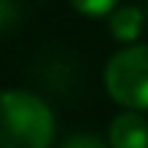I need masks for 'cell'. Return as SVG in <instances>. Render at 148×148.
<instances>
[{
    "label": "cell",
    "instance_id": "3",
    "mask_svg": "<svg viewBox=\"0 0 148 148\" xmlns=\"http://www.w3.org/2000/svg\"><path fill=\"white\" fill-rule=\"evenodd\" d=\"M107 143L110 148H148V121L143 118V112H118L110 123Z\"/></svg>",
    "mask_w": 148,
    "mask_h": 148
},
{
    "label": "cell",
    "instance_id": "4",
    "mask_svg": "<svg viewBox=\"0 0 148 148\" xmlns=\"http://www.w3.org/2000/svg\"><path fill=\"white\" fill-rule=\"evenodd\" d=\"M143 25H145V14L140 5H118L115 11L110 14V33L115 41H123V44H134L143 33Z\"/></svg>",
    "mask_w": 148,
    "mask_h": 148
},
{
    "label": "cell",
    "instance_id": "2",
    "mask_svg": "<svg viewBox=\"0 0 148 148\" xmlns=\"http://www.w3.org/2000/svg\"><path fill=\"white\" fill-rule=\"evenodd\" d=\"M104 88L121 107L148 110V44H132L107 60Z\"/></svg>",
    "mask_w": 148,
    "mask_h": 148
},
{
    "label": "cell",
    "instance_id": "8",
    "mask_svg": "<svg viewBox=\"0 0 148 148\" xmlns=\"http://www.w3.org/2000/svg\"><path fill=\"white\" fill-rule=\"evenodd\" d=\"M145 11H148V8H145Z\"/></svg>",
    "mask_w": 148,
    "mask_h": 148
},
{
    "label": "cell",
    "instance_id": "5",
    "mask_svg": "<svg viewBox=\"0 0 148 148\" xmlns=\"http://www.w3.org/2000/svg\"><path fill=\"white\" fill-rule=\"evenodd\" d=\"M69 3L85 16H110L118 8V0H69Z\"/></svg>",
    "mask_w": 148,
    "mask_h": 148
},
{
    "label": "cell",
    "instance_id": "1",
    "mask_svg": "<svg viewBox=\"0 0 148 148\" xmlns=\"http://www.w3.org/2000/svg\"><path fill=\"white\" fill-rule=\"evenodd\" d=\"M55 118L30 90H0V148H49Z\"/></svg>",
    "mask_w": 148,
    "mask_h": 148
},
{
    "label": "cell",
    "instance_id": "7",
    "mask_svg": "<svg viewBox=\"0 0 148 148\" xmlns=\"http://www.w3.org/2000/svg\"><path fill=\"white\" fill-rule=\"evenodd\" d=\"M16 22V5L11 0H0V30L11 27Z\"/></svg>",
    "mask_w": 148,
    "mask_h": 148
},
{
    "label": "cell",
    "instance_id": "6",
    "mask_svg": "<svg viewBox=\"0 0 148 148\" xmlns=\"http://www.w3.org/2000/svg\"><path fill=\"white\" fill-rule=\"evenodd\" d=\"M60 148H110V143L99 137V134H90V132H79V134H71Z\"/></svg>",
    "mask_w": 148,
    "mask_h": 148
}]
</instances>
